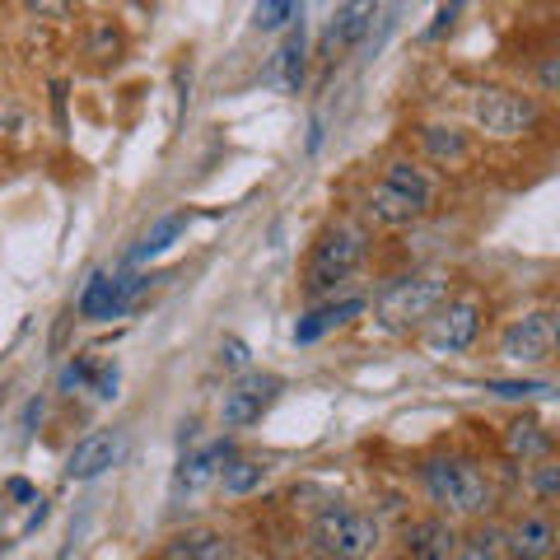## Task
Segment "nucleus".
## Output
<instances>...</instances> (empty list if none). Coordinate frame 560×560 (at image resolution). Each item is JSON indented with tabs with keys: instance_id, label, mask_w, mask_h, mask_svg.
<instances>
[{
	"instance_id": "29",
	"label": "nucleus",
	"mask_w": 560,
	"mask_h": 560,
	"mask_svg": "<svg viewBox=\"0 0 560 560\" xmlns=\"http://www.w3.org/2000/svg\"><path fill=\"white\" fill-rule=\"evenodd\" d=\"M90 388H94L103 401H113V397H117V364H98L94 378H90Z\"/></svg>"
},
{
	"instance_id": "22",
	"label": "nucleus",
	"mask_w": 560,
	"mask_h": 560,
	"mask_svg": "<svg viewBox=\"0 0 560 560\" xmlns=\"http://www.w3.org/2000/svg\"><path fill=\"white\" fill-rule=\"evenodd\" d=\"M187 224H191V215H187V210H173V215H164V220H160V224H154V230H150L145 238H140V243H136V253H131V261H136V267H140V261L160 257V253L168 248V243H173V238H178V234L187 230Z\"/></svg>"
},
{
	"instance_id": "30",
	"label": "nucleus",
	"mask_w": 560,
	"mask_h": 560,
	"mask_svg": "<svg viewBox=\"0 0 560 560\" xmlns=\"http://www.w3.org/2000/svg\"><path fill=\"white\" fill-rule=\"evenodd\" d=\"M434 20H440V24H434V28H430V38H440V33H444V28L453 24V20H458V5H448V10H440V14H434Z\"/></svg>"
},
{
	"instance_id": "16",
	"label": "nucleus",
	"mask_w": 560,
	"mask_h": 560,
	"mask_svg": "<svg viewBox=\"0 0 560 560\" xmlns=\"http://www.w3.org/2000/svg\"><path fill=\"white\" fill-rule=\"evenodd\" d=\"M374 5H337L331 20L323 28V57H337V51H350L364 33H370V20H374Z\"/></svg>"
},
{
	"instance_id": "20",
	"label": "nucleus",
	"mask_w": 560,
	"mask_h": 560,
	"mask_svg": "<svg viewBox=\"0 0 560 560\" xmlns=\"http://www.w3.org/2000/svg\"><path fill=\"white\" fill-rule=\"evenodd\" d=\"M420 145H425V154L434 164H448V168L463 164L471 154V140L458 127H425V131H420Z\"/></svg>"
},
{
	"instance_id": "13",
	"label": "nucleus",
	"mask_w": 560,
	"mask_h": 560,
	"mask_svg": "<svg viewBox=\"0 0 560 560\" xmlns=\"http://www.w3.org/2000/svg\"><path fill=\"white\" fill-rule=\"evenodd\" d=\"M160 560H238V541L220 528H187L164 541Z\"/></svg>"
},
{
	"instance_id": "26",
	"label": "nucleus",
	"mask_w": 560,
	"mask_h": 560,
	"mask_svg": "<svg viewBox=\"0 0 560 560\" xmlns=\"http://www.w3.org/2000/svg\"><path fill=\"white\" fill-rule=\"evenodd\" d=\"M257 28H285L294 20H304V5H294V0H267V5L253 10Z\"/></svg>"
},
{
	"instance_id": "7",
	"label": "nucleus",
	"mask_w": 560,
	"mask_h": 560,
	"mask_svg": "<svg viewBox=\"0 0 560 560\" xmlns=\"http://www.w3.org/2000/svg\"><path fill=\"white\" fill-rule=\"evenodd\" d=\"M556 337H560L556 308H528V313H518L514 323H504V331H500V360L523 364V370L547 364L556 355Z\"/></svg>"
},
{
	"instance_id": "9",
	"label": "nucleus",
	"mask_w": 560,
	"mask_h": 560,
	"mask_svg": "<svg viewBox=\"0 0 560 560\" xmlns=\"http://www.w3.org/2000/svg\"><path fill=\"white\" fill-rule=\"evenodd\" d=\"M285 388V378H276V374H243L230 393H224L220 401V425L224 430H248L261 420V411L276 401V393Z\"/></svg>"
},
{
	"instance_id": "15",
	"label": "nucleus",
	"mask_w": 560,
	"mask_h": 560,
	"mask_svg": "<svg viewBox=\"0 0 560 560\" xmlns=\"http://www.w3.org/2000/svg\"><path fill=\"white\" fill-rule=\"evenodd\" d=\"M360 313H364V300H360V294H346V300L318 304L313 313H304V318L294 323V346H313V341H323L327 331L346 327L350 318H360Z\"/></svg>"
},
{
	"instance_id": "21",
	"label": "nucleus",
	"mask_w": 560,
	"mask_h": 560,
	"mask_svg": "<svg viewBox=\"0 0 560 560\" xmlns=\"http://www.w3.org/2000/svg\"><path fill=\"white\" fill-rule=\"evenodd\" d=\"M117 280L113 276H90V285H84V294H80V318H94V323H103V318H117Z\"/></svg>"
},
{
	"instance_id": "5",
	"label": "nucleus",
	"mask_w": 560,
	"mask_h": 560,
	"mask_svg": "<svg viewBox=\"0 0 560 560\" xmlns=\"http://www.w3.org/2000/svg\"><path fill=\"white\" fill-rule=\"evenodd\" d=\"M541 117V103L523 90H504V84H490L471 98V121H477V131H486L490 140H518L537 127Z\"/></svg>"
},
{
	"instance_id": "2",
	"label": "nucleus",
	"mask_w": 560,
	"mask_h": 560,
	"mask_svg": "<svg viewBox=\"0 0 560 560\" xmlns=\"http://www.w3.org/2000/svg\"><path fill=\"white\" fill-rule=\"evenodd\" d=\"M434 206V178L416 160H388L383 178L374 183L370 201H364V215L383 230H407L425 210Z\"/></svg>"
},
{
	"instance_id": "4",
	"label": "nucleus",
	"mask_w": 560,
	"mask_h": 560,
	"mask_svg": "<svg viewBox=\"0 0 560 560\" xmlns=\"http://www.w3.org/2000/svg\"><path fill=\"white\" fill-rule=\"evenodd\" d=\"M448 300H453V285H448L444 271L397 276V280H388V285H383V294H378V318H383V327L407 331V327L430 323Z\"/></svg>"
},
{
	"instance_id": "17",
	"label": "nucleus",
	"mask_w": 560,
	"mask_h": 560,
	"mask_svg": "<svg viewBox=\"0 0 560 560\" xmlns=\"http://www.w3.org/2000/svg\"><path fill=\"white\" fill-rule=\"evenodd\" d=\"M551 444H556L551 430L541 425L537 416H518V420H510V425H504V453H510V458H518L523 467L551 458Z\"/></svg>"
},
{
	"instance_id": "28",
	"label": "nucleus",
	"mask_w": 560,
	"mask_h": 560,
	"mask_svg": "<svg viewBox=\"0 0 560 560\" xmlns=\"http://www.w3.org/2000/svg\"><path fill=\"white\" fill-rule=\"evenodd\" d=\"M94 370H98V364H94L90 355H80L75 364H66V374H61V388H66V393H70V388H90Z\"/></svg>"
},
{
	"instance_id": "11",
	"label": "nucleus",
	"mask_w": 560,
	"mask_h": 560,
	"mask_svg": "<svg viewBox=\"0 0 560 560\" xmlns=\"http://www.w3.org/2000/svg\"><path fill=\"white\" fill-rule=\"evenodd\" d=\"M458 523L444 518V514H425V518H411L401 528V560H453L458 556Z\"/></svg>"
},
{
	"instance_id": "24",
	"label": "nucleus",
	"mask_w": 560,
	"mask_h": 560,
	"mask_svg": "<svg viewBox=\"0 0 560 560\" xmlns=\"http://www.w3.org/2000/svg\"><path fill=\"white\" fill-rule=\"evenodd\" d=\"M453 560H504V551H500V528H471L463 541H458V556Z\"/></svg>"
},
{
	"instance_id": "3",
	"label": "nucleus",
	"mask_w": 560,
	"mask_h": 560,
	"mask_svg": "<svg viewBox=\"0 0 560 560\" xmlns=\"http://www.w3.org/2000/svg\"><path fill=\"white\" fill-rule=\"evenodd\" d=\"M308 541H313V551L327 560H370L383 541V528L374 514L355 510V504H327V510H318V518H313Z\"/></svg>"
},
{
	"instance_id": "6",
	"label": "nucleus",
	"mask_w": 560,
	"mask_h": 560,
	"mask_svg": "<svg viewBox=\"0 0 560 560\" xmlns=\"http://www.w3.org/2000/svg\"><path fill=\"white\" fill-rule=\"evenodd\" d=\"M364 253H370V238H364L355 224L327 230L318 243H313V257H308V280H304L308 300H318V294H327L337 280H346L364 261Z\"/></svg>"
},
{
	"instance_id": "10",
	"label": "nucleus",
	"mask_w": 560,
	"mask_h": 560,
	"mask_svg": "<svg viewBox=\"0 0 560 560\" xmlns=\"http://www.w3.org/2000/svg\"><path fill=\"white\" fill-rule=\"evenodd\" d=\"M121 458H127V430H90L66 453V477L70 481H98L103 471H113Z\"/></svg>"
},
{
	"instance_id": "1",
	"label": "nucleus",
	"mask_w": 560,
	"mask_h": 560,
	"mask_svg": "<svg viewBox=\"0 0 560 560\" xmlns=\"http://www.w3.org/2000/svg\"><path fill=\"white\" fill-rule=\"evenodd\" d=\"M420 486H425L430 504H440L444 518H467L481 523L495 510V481L486 477V467L463 453H440V458L420 463Z\"/></svg>"
},
{
	"instance_id": "12",
	"label": "nucleus",
	"mask_w": 560,
	"mask_h": 560,
	"mask_svg": "<svg viewBox=\"0 0 560 560\" xmlns=\"http://www.w3.org/2000/svg\"><path fill=\"white\" fill-rule=\"evenodd\" d=\"M504 560H551L556 556V523L547 510H523L510 528L500 533Z\"/></svg>"
},
{
	"instance_id": "32",
	"label": "nucleus",
	"mask_w": 560,
	"mask_h": 560,
	"mask_svg": "<svg viewBox=\"0 0 560 560\" xmlns=\"http://www.w3.org/2000/svg\"><path fill=\"white\" fill-rule=\"evenodd\" d=\"M541 90H556V57L541 66Z\"/></svg>"
},
{
	"instance_id": "31",
	"label": "nucleus",
	"mask_w": 560,
	"mask_h": 560,
	"mask_svg": "<svg viewBox=\"0 0 560 560\" xmlns=\"http://www.w3.org/2000/svg\"><path fill=\"white\" fill-rule=\"evenodd\" d=\"M5 490H10V495H14V500H33V486H28V481H10Z\"/></svg>"
},
{
	"instance_id": "18",
	"label": "nucleus",
	"mask_w": 560,
	"mask_h": 560,
	"mask_svg": "<svg viewBox=\"0 0 560 560\" xmlns=\"http://www.w3.org/2000/svg\"><path fill=\"white\" fill-rule=\"evenodd\" d=\"M234 458V448H230V440H215V444H201L191 458H183V471H178V486L183 490H201V486H210L220 477V467Z\"/></svg>"
},
{
	"instance_id": "19",
	"label": "nucleus",
	"mask_w": 560,
	"mask_h": 560,
	"mask_svg": "<svg viewBox=\"0 0 560 560\" xmlns=\"http://www.w3.org/2000/svg\"><path fill=\"white\" fill-rule=\"evenodd\" d=\"M267 477H271V467L261 463V458H230V463L220 467L215 481H220V490L230 500H248L253 490H261V481H267Z\"/></svg>"
},
{
	"instance_id": "25",
	"label": "nucleus",
	"mask_w": 560,
	"mask_h": 560,
	"mask_svg": "<svg viewBox=\"0 0 560 560\" xmlns=\"http://www.w3.org/2000/svg\"><path fill=\"white\" fill-rule=\"evenodd\" d=\"M528 490L537 495V504H551V500H556V490H560V467H556V458L528 463Z\"/></svg>"
},
{
	"instance_id": "33",
	"label": "nucleus",
	"mask_w": 560,
	"mask_h": 560,
	"mask_svg": "<svg viewBox=\"0 0 560 560\" xmlns=\"http://www.w3.org/2000/svg\"><path fill=\"white\" fill-rule=\"evenodd\" d=\"M294 560H300V556H294Z\"/></svg>"
},
{
	"instance_id": "8",
	"label": "nucleus",
	"mask_w": 560,
	"mask_h": 560,
	"mask_svg": "<svg viewBox=\"0 0 560 560\" xmlns=\"http://www.w3.org/2000/svg\"><path fill=\"white\" fill-rule=\"evenodd\" d=\"M477 337H481V300L477 294H458L430 318L425 346L434 355H463V350L477 346Z\"/></svg>"
},
{
	"instance_id": "23",
	"label": "nucleus",
	"mask_w": 560,
	"mask_h": 560,
	"mask_svg": "<svg viewBox=\"0 0 560 560\" xmlns=\"http://www.w3.org/2000/svg\"><path fill=\"white\" fill-rule=\"evenodd\" d=\"M486 393L504 397V401H528V397H551L556 383L551 378H490Z\"/></svg>"
},
{
	"instance_id": "14",
	"label": "nucleus",
	"mask_w": 560,
	"mask_h": 560,
	"mask_svg": "<svg viewBox=\"0 0 560 560\" xmlns=\"http://www.w3.org/2000/svg\"><path fill=\"white\" fill-rule=\"evenodd\" d=\"M304 70H308V43H304V20L290 28V38L276 47V57L261 70V80L276 84L280 94H300L304 90Z\"/></svg>"
},
{
	"instance_id": "27",
	"label": "nucleus",
	"mask_w": 560,
	"mask_h": 560,
	"mask_svg": "<svg viewBox=\"0 0 560 560\" xmlns=\"http://www.w3.org/2000/svg\"><path fill=\"white\" fill-rule=\"evenodd\" d=\"M220 364H224V370H234V374H243V370L253 364V350L243 346L238 337H224V341H220Z\"/></svg>"
}]
</instances>
